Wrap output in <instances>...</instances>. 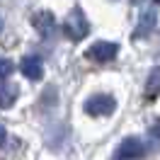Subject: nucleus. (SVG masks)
<instances>
[{
  "mask_svg": "<svg viewBox=\"0 0 160 160\" xmlns=\"http://www.w3.org/2000/svg\"><path fill=\"white\" fill-rule=\"evenodd\" d=\"M2 27H5V22H2V17H0V32H2Z\"/></svg>",
  "mask_w": 160,
  "mask_h": 160,
  "instance_id": "nucleus-12",
  "label": "nucleus"
},
{
  "mask_svg": "<svg viewBox=\"0 0 160 160\" xmlns=\"http://www.w3.org/2000/svg\"><path fill=\"white\" fill-rule=\"evenodd\" d=\"M117 53H119V44H114V41H97L88 51V56L97 63H107V61L117 58Z\"/></svg>",
  "mask_w": 160,
  "mask_h": 160,
  "instance_id": "nucleus-4",
  "label": "nucleus"
},
{
  "mask_svg": "<svg viewBox=\"0 0 160 160\" xmlns=\"http://www.w3.org/2000/svg\"><path fill=\"white\" fill-rule=\"evenodd\" d=\"M8 141V131H5V126H0V146Z\"/></svg>",
  "mask_w": 160,
  "mask_h": 160,
  "instance_id": "nucleus-11",
  "label": "nucleus"
},
{
  "mask_svg": "<svg viewBox=\"0 0 160 160\" xmlns=\"http://www.w3.org/2000/svg\"><path fill=\"white\" fill-rule=\"evenodd\" d=\"M15 70V63L10 58H0V80H8Z\"/></svg>",
  "mask_w": 160,
  "mask_h": 160,
  "instance_id": "nucleus-9",
  "label": "nucleus"
},
{
  "mask_svg": "<svg viewBox=\"0 0 160 160\" xmlns=\"http://www.w3.org/2000/svg\"><path fill=\"white\" fill-rule=\"evenodd\" d=\"M17 95H20V88H17L15 82H2V80H0V107H2V109L12 107L15 100H17Z\"/></svg>",
  "mask_w": 160,
  "mask_h": 160,
  "instance_id": "nucleus-7",
  "label": "nucleus"
},
{
  "mask_svg": "<svg viewBox=\"0 0 160 160\" xmlns=\"http://www.w3.org/2000/svg\"><path fill=\"white\" fill-rule=\"evenodd\" d=\"M32 24H34V29L39 32L41 37H51L53 32H56V17H53V12L49 10H39L32 15Z\"/></svg>",
  "mask_w": 160,
  "mask_h": 160,
  "instance_id": "nucleus-5",
  "label": "nucleus"
},
{
  "mask_svg": "<svg viewBox=\"0 0 160 160\" xmlns=\"http://www.w3.org/2000/svg\"><path fill=\"white\" fill-rule=\"evenodd\" d=\"M114 109H117V100L112 95H104V92L92 95L90 100L85 102V112L90 117H109V114H114Z\"/></svg>",
  "mask_w": 160,
  "mask_h": 160,
  "instance_id": "nucleus-2",
  "label": "nucleus"
},
{
  "mask_svg": "<svg viewBox=\"0 0 160 160\" xmlns=\"http://www.w3.org/2000/svg\"><path fill=\"white\" fill-rule=\"evenodd\" d=\"M146 153H148L146 143L141 138H136V136H129V138H124L119 143V148H117V160H141Z\"/></svg>",
  "mask_w": 160,
  "mask_h": 160,
  "instance_id": "nucleus-3",
  "label": "nucleus"
},
{
  "mask_svg": "<svg viewBox=\"0 0 160 160\" xmlns=\"http://www.w3.org/2000/svg\"><path fill=\"white\" fill-rule=\"evenodd\" d=\"M153 27H155V12L150 10V12H146V15L141 17V27H138V32H136V37H146Z\"/></svg>",
  "mask_w": 160,
  "mask_h": 160,
  "instance_id": "nucleus-8",
  "label": "nucleus"
},
{
  "mask_svg": "<svg viewBox=\"0 0 160 160\" xmlns=\"http://www.w3.org/2000/svg\"><path fill=\"white\" fill-rule=\"evenodd\" d=\"M20 70L24 78L29 80H41V75H44V63H41L39 56H24L20 63Z\"/></svg>",
  "mask_w": 160,
  "mask_h": 160,
  "instance_id": "nucleus-6",
  "label": "nucleus"
},
{
  "mask_svg": "<svg viewBox=\"0 0 160 160\" xmlns=\"http://www.w3.org/2000/svg\"><path fill=\"white\" fill-rule=\"evenodd\" d=\"M155 88H158V68H153L150 70V78H148V95L150 97H155Z\"/></svg>",
  "mask_w": 160,
  "mask_h": 160,
  "instance_id": "nucleus-10",
  "label": "nucleus"
},
{
  "mask_svg": "<svg viewBox=\"0 0 160 160\" xmlns=\"http://www.w3.org/2000/svg\"><path fill=\"white\" fill-rule=\"evenodd\" d=\"M63 32H66V37L73 41H80L85 39V34L90 32V24H88V17H85V12L80 10V8H73L68 12V17L63 22Z\"/></svg>",
  "mask_w": 160,
  "mask_h": 160,
  "instance_id": "nucleus-1",
  "label": "nucleus"
}]
</instances>
